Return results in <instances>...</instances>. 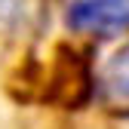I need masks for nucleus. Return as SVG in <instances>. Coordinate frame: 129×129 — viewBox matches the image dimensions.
Returning <instances> with one entry per match:
<instances>
[{
	"label": "nucleus",
	"instance_id": "nucleus-1",
	"mask_svg": "<svg viewBox=\"0 0 129 129\" xmlns=\"http://www.w3.org/2000/svg\"><path fill=\"white\" fill-rule=\"evenodd\" d=\"M68 25L92 37L120 34L129 28V0H68Z\"/></svg>",
	"mask_w": 129,
	"mask_h": 129
},
{
	"label": "nucleus",
	"instance_id": "nucleus-2",
	"mask_svg": "<svg viewBox=\"0 0 129 129\" xmlns=\"http://www.w3.org/2000/svg\"><path fill=\"white\" fill-rule=\"evenodd\" d=\"M102 102L111 114L129 117V43L114 52L102 74Z\"/></svg>",
	"mask_w": 129,
	"mask_h": 129
}]
</instances>
